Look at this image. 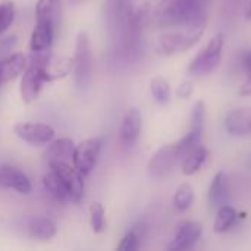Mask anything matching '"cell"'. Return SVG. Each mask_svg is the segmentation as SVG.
<instances>
[{"label":"cell","instance_id":"cell-7","mask_svg":"<svg viewBox=\"0 0 251 251\" xmlns=\"http://www.w3.org/2000/svg\"><path fill=\"white\" fill-rule=\"evenodd\" d=\"M182 156L184 153L181 151L178 143L165 144L151 156L147 169L153 176H163L175 168Z\"/></svg>","mask_w":251,"mask_h":251},{"label":"cell","instance_id":"cell-18","mask_svg":"<svg viewBox=\"0 0 251 251\" xmlns=\"http://www.w3.org/2000/svg\"><path fill=\"white\" fill-rule=\"evenodd\" d=\"M26 65H28V59L22 53H12L4 56L0 60V78L3 84L18 78L25 71Z\"/></svg>","mask_w":251,"mask_h":251},{"label":"cell","instance_id":"cell-15","mask_svg":"<svg viewBox=\"0 0 251 251\" xmlns=\"http://www.w3.org/2000/svg\"><path fill=\"white\" fill-rule=\"evenodd\" d=\"M0 187L15 190L19 194H29L32 191V185L26 174L9 165L0 166Z\"/></svg>","mask_w":251,"mask_h":251},{"label":"cell","instance_id":"cell-23","mask_svg":"<svg viewBox=\"0 0 251 251\" xmlns=\"http://www.w3.org/2000/svg\"><path fill=\"white\" fill-rule=\"evenodd\" d=\"M238 215H237V210L229 206V204H224L218 209L216 212V219H215V224H213V231L216 234H225L228 232L235 221H237Z\"/></svg>","mask_w":251,"mask_h":251},{"label":"cell","instance_id":"cell-37","mask_svg":"<svg viewBox=\"0 0 251 251\" xmlns=\"http://www.w3.org/2000/svg\"><path fill=\"white\" fill-rule=\"evenodd\" d=\"M75 1H76V0H75Z\"/></svg>","mask_w":251,"mask_h":251},{"label":"cell","instance_id":"cell-25","mask_svg":"<svg viewBox=\"0 0 251 251\" xmlns=\"http://www.w3.org/2000/svg\"><path fill=\"white\" fill-rule=\"evenodd\" d=\"M194 201V190L190 184H182L176 188L174 194V206L179 212H185L191 207Z\"/></svg>","mask_w":251,"mask_h":251},{"label":"cell","instance_id":"cell-4","mask_svg":"<svg viewBox=\"0 0 251 251\" xmlns=\"http://www.w3.org/2000/svg\"><path fill=\"white\" fill-rule=\"evenodd\" d=\"M31 60L38 66L44 82L62 79V78L68 76L71 74V71L74 69L72 59L57 56V54H53L49 51L32 53Z\"/></svg>","mask_w":251,"mask_h":251},{"label":"cell","instance_id":"cell-16","mask_svg":"<svg viewBox=\"0 0 251 251\" xmlns=\"http://www.w3.org/2000/svg\"><path fill=\"white\" fill-rule=\"evenodd\" d=\"M75 144L71 138L63 137L57 140H51L49 143V147L44 153L47 163H72V156H74Z\"/></svg>","mask_w":251,"mask_h":251},{"label":"cell","instance_id":"cell-10","mask_svg":"<svg viewBox=\"0 0 251 251\" xmlns=\"http://www.w3.org/2000/svg\"><path fill=\"white\" fill-rule=\"evenodd\" d=\"M43 82L44 81H43L38 66L32 60H29L25 71L22 72L21 82H19V96H21L22 101L26 104L35 101L41 91Z\"/></svg>","mask_w":251,"mask_h":251},{"label":"cell","instance_id":"cell-24","mask_svg":"<svg viewBox=\"0 0 251 251\" xmlns=\"http://www.w3.org/2000/svg\"><path fill=\"white\" fill-rule=\"evenodd\" d=\"M150 91L159 104H168L171 100V85L162 76H154L150 81Z\"/></svg>","mask_w":251,"mask_h":251},{"label":"cell","instance_id":"cell-22","mask_svg":"<svg viewBox=\"0 0 251 251\" xmlns=\"http://www.w3.org/2000/svg\"><path fill=\"white\" fill-rule=\"evenodd\" d=\"M207 149L204 146H197L193 150H190L185 156H184V162H182V174L187 176H191L194 174H197L200 171V168L203 166V163L207 160Z\"/></svg>","mask_w":251,"mask_h":251},{"label":"cell","instance_id":"cell-2","mask_svg":"<svg viewBox=\"0 0 251 251\" xmlns=\"http://www.w3.org/2000/svg\"><path fill=\"white\" fill-rule=\"evenodd\" d=\"M224 51V35L219 32L212 37V40L191 59L188 65V72L196 76H203L212 74L222 60Z\"/></svg>","mask_w":251,"mask_h":251},{"label":"cell","instance_id":"cell-21","mask_svg":"<svg viewBox=\"0 0 251 251\" xmlns=\"http://www.w3.org/2000/svg\"><path fill=\"white\" fill-rule=\"evenodd\" d=\"M62 6L60 0H38L35 6V18L37 22L51 24L57 28L60 22Z\"/></svg>","mask_w":251,"mask_h":251},{"label":"cell","instance_id":"cell-26","mask_svg":"<svg viewBox=\"0 0 251 251\" xmlns=\"http://www.w3.org/2000/svg\"><path fill=\"white\" fill-rule=\"evenodd\" d=\"M90 226L94 234H101L106 231V212L99 201H94L90 206Z\"/></svg>","mask_w":251,"mask_h":251},{"label":"cell","instance_id":"cell-20","mask_svg":"<svg viewBox=\"0 0 251 251\" xmlns=\"http://www.w3.org/2000/svg\"><path fill=\"white\" fill-rule=\"evenodd\" d=\"M43 187H44V191L57 203L69 201L68 190H66L63 181L51 168H49V171L43 175Z\"/></svg>","mask_w":251,"mask_h":251},{"label":"cell","instance_id":"cell-35","mask_svg":"<svg viewBox=\"0 0 251 251\" xmlns=\"http://www.w3.org/2000/svg\"><path fill=\"white\" fill-rule=\"evenodd\" d=\"M196 3H199V4H204L206 6V3L209 1V0H194Z\"/></svg>","mask_w":251,"mask_h":251},{"label":"cell","instance_id":"cell-1","mask_svg":"<svg viewBox=\"0 0 251 251\" xmlns=\"http://www.w3.org/2000/svg\"><path fill=\"white\" fill-rule=\"evenodd\" d=\"M204 26H191L185 31H172L160 35L157 41V53L162 56H175L190 50L204 34Z\"/></svg>","mask_w":251,"mask_h":251},{"label":"cell","instance_id":"cell-29","mask_svg":"<svg viewBox=\"0 0 251 251\" xmlns=\"http://www.w3.org/2000/svg\"><path fill=\"white\" fill-rule=\"evenodd\" d=\"M15 19V4L10 0L0 3V35L12 25Z\"/></svg>","mask_w":251,"mask_h":251},{"label":"cell","instance_id":"cell-31","mask_svg":"<svg viewBox=\"0 0 251 251\" xmlns=\"http://www.w3.org/2000/svg\"><path fill=\"white\" fill-rule=\"evenodd\" d=\"M15 43H16V37H15V35L0 40V56L4 54L6 51H9V50L15 46Z\"/></svg>","mask_w":251,"mask_h":251},{"label":"cell","instance_id":"cell-11","mask_svg":"<svg viewBox=\"0 0 251 251\" xmlns=\"http://www.w3.org/2000/svg\"><path fill=\"white\" fill-rule=\"evenodd\" d=\"M143 128V118L138 109H129L119 126V143L124 149H131L140 138Z\"/></svg>","mask_w":251,"mask_h":251},{"label":"cell","instance_id":"cell-36","mask_svg":"<svg viewBox=\"0 0 251 251\" xmlns=\"http://www.w3.org/2000/svg\"><path fill=\"white\" fill-rule=\"evenodd\" d=\"M1 84H3V81H1V78H0V87H1Z\"/></svg>","mask_w":251,"mask_h":251},{"label":"cell","instance_id":"cell-8","mask_svg":"<svg viewBox=\"0 0 251 251\" xmlns=\"http://www.w3.org/2000/svg\"><path fill=\"white\" fill-rule=\"evenodd\" d=\"M13 131L18 138L34 146L49 144L56 135L54 129L50 125L40 122H18L13 126Z\"/></svg>","mask_w":251,"mask_h":251},{"label":"cell","instance_id":"cell-9","mask_svg":"<svg viewBox=\"0 0 251 251\" xmlns=\"http://www.w3.org/2000/svg\"><path fill=\"white\" fill-rule=\"evenodd\" d=\"M106 26L110 38L115 41L118 34L121 32L122 26L125 25L132 7L129 0H106Z\"/></svg>","mask_w":251,"mask_h":251},{"label":"cell","instance_id":"cell-27","mask_svg":"<svg viewBox=\"0 0 251 251\" xmlns=\"http://www.w3.org/2000/svg\"><path fill=\"white\" fill-rule=\"evenodd\" d=\"M204 122H206V104L203 100H199L194 103L191 109V118H190V129L196 131L199 134L204 132Z\"/></svg>","mask_w":251,"mask_h":251},{"label":"cell","instance_id":"cell-14","mask_svg":"<svg viewBox=\"0 0 251 251\" xmlns=\"http://www.w3.org/2000/svg\"><path fill=\"white\" fill-rule=\"evenodd\" d=\"M224 126L229 135L246 137L251 134V107H237L226 113L224 119Z\"/></svg>","mask_w":251,"mask_h":251},{"label":"cell","instance_id":"cell-13","mask_svg":"<svg viewBox=\"0 0 251 251\" xmlns=\"http://www.w3.org/2000/svg\"><path fill=\"white\" fill-rule=\"evenodd\" d=\"M201 232H203L201 224H199L196 221H187V222H184L178 228L175 237L168 244V250L179 251L191 249L200 240Z\"/></svg>","mask_w":251,"mask_h":251},{"label":"cell","instance_id":"cell-19","mask_svg":"<svg viewBox=\"0 0 251 251\" xmlns=\"http://www.w3.org/2000/svg\"><path fill=\"white\" fill-rule=\"evenodd\" d=\"M228 199V176L224 171L215 174L212 184L209 187V193H207V201L210 209H219L221 206L225 204Z\"/></svg>","mask_w":251,"mask_h":251},{"label":"cell","instance_id":"cell-33","mask_svg":"<svg viewBox=\"0 0 251 251\" xmlns=\"http://www.w3.org/2000/svg\"><path fill=\"white\" fill-rule=\"evenodd\" d=\"M243 66H244L247 74L251 72V50L247 51V53H244V56H243Z\"/></svg>","mask_w":251,"mask_h":251},{"label":"cell","instance_id":"cell-6","mask_svg":"<svg viewBox=\"0 0 251 251\" xmlns=\"http://www.w3.org/2000/svg\"><path fill=\"white\" fill-rule=\"evenodd\" d=\"M63 181L69 201L74 204H79L84 199V191H85V184H84V175L79 174L72 163H51L49 165Z\"/></svg>","mask_w":251,"mask_h":251},{"label":"cell","instance_id":"cell-34","mask_svg":"<svg viewBox=\"0 0 251 251\" xmlns=\"http://www.w3.org/2000/svg\"><path fill=\"white\" fill-rule=\"evenodd\" d=\"M246 19H247V21H251V1L249 3L247 9H246Z\"/></svg>","mask_w":251,"mask_h":251},{"label":"cell","instance_id":"cell-12","mask_svg":"<svg viewBox=\"0 0 251 251\" xmlns=\"http://www.w3.org/2000/svg\"><path fill=\"white\" fill-rule=\"evenodd\" d=\"M21 228L22 231L35 240H51L53 237H56L57 234V225L49 219V218H43V216H26L21 221Z\"/></svg>","mask_w":251,"mask_h":251},{"label":"cell","instance_id":"cell-32","mask_svg":"<svg viewBox=\"0 0 251 251\" xmlns=\"http://www.w3.org/2000/svg\"><path fill=\"white\" fill-rule=\"evenodd\" d=\"M240 94H241V96H251V72L247 74V79H246L244 84L241 85Z\"/></svg>","mask_w":251,"mask_h":251},{"label":"cell","instance_id":"cell-17","mask_svg":"<svg viewBox=\"0 0 251 251\" xmlns=\"http://www.w3.org/2000/svg\"><path fill=\"white\" fill-rule=\"evenodd\" d=\"M56 26L51 24H46V22H35V26L32 29L31 34V40H29V49L32 53H41V51H47L54 40L56 35Z\"/></svg>","mask_w":251,"mask_h":251},{"label":"cell","instance_id":"cell-3","mask_svg":"<svg viewBox=\"0 0 251 251\" xmlns=\"http://www.w3.org/2000/svg\"><path fill=\"white\" fill-rule=\"evenodd\" d=\"M74 75L75 82L79 88H87L91 82L93 75V53L91 44L87 32H79L75 44V54H74Z\"/></svg>","mask_w":251,"mask_h":251},{"label":"cell","instance_id":"cell-5","mask_svg":"<svg viewBox=\"0 0 251 251\" xmlns=\"http://www.w3.org/2000/svg\"><path fill=\"white\" fill-rule=\"evenodd\" d=\"M101 144H103L101 138H87L81 141L78 146H75L72 165L84 176L90 175L91 171L94 169L101 150Z\"/></svg>","mask_w":251,"mask_h":251},{"label":"cell","instance_id":"cell-28","mask_svg":"<svg viewBox=\"0 0 251 251\" xmlns=\"http://www.w3.org/2000/svg\"><path fill=\"white\" fill-rule=\"evenodd\" d=\"M140 247H141V231L140 228H134L122 237L116 249L119 251H137Z\"/></svg>","mask_w":251,"mask_h":251},{"label":"cell","instance_id":"cell-30","mask_svg":"<svg viewBox=\"0 0 251 251\" xmlns=\"http://www.w3.org/2000/svg\"><path fill=\"white\" fill-rule=\"evenodd\" d=\"M193 91H194V84L191 82V81H182L181 84H179V87H178V90H176V94H178V97H181V99H190L191 97V94H193Z\"/></svg>","mask_w":251,"mask_h":251}]
</instances>
